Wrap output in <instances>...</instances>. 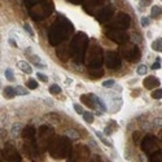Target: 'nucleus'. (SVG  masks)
Wrapping results in <instances>:
<instances>
[{"label":"nucleus","instance_id":"nucleus-11","mask_svg":"<svg viewBox=\"0 0 162 162\" xmlns=\"http://www.w3.org/2000/svg\"><path fill=\"white\" fill-rule=\"evenodd\" d=\"M130 23V17L129 14H121V17H118V19L115 21L114 26H117L118 29H127Z\"/></svg>","mask_w":162,"mask_h":162},{"label":"nucleus","instance_id":"nucleus-32","mask_svg":"<svg viewBox=\"0 0 162 162\" xmlns=\"http://www.w3.org/2000/svg\"><path fill=\"white\" fill-rule=\"evenodd\" d=\"M36 78H38L39 81L44 82V83H46V82H48V77H47L46 74H43V73H40V71H39V73H36Z\"/></svg>","mask_w":162,"mask_h":162},{"label":"nucleus","instance_id":"nucleus-1","mask_svg":"<svg viewBox=\"0 0 162 162\" xmlns=\"http://www.w3.org/2000/svg\"><path fill=\"white\" fill-rule=\"evenodd\" d=\"M70 152H71L70 143H69V139H66V137H57V139L52 140L50 145V154L53 158L61 160L65 158V157L67 158Z\"/></svg>","mask_w":162,"mask_h":162},{"label":"nucleus","instance_id":"nucleus-34","mask_svg":"<svg viewBox=\"0 0 162 162\" xmlns=\"http://www.w3.org/2000/svg\"><path fill=\"white\" fill-rule=\"evenodd\" d=\"M23 29H25V30L29 33V35L34 38V31H33V29H31V26L29 25V23H23Z\"/></svg>","mask_w":162,"mask_h":162},{"label":"nucleus","instance_id":"nucleus-3","mask_svg":"<svg viewBox=\"0 0 162 162\" xmlns=\"http://www.w3.org/2000/svg\"><path fill=\"white\" fill-rule=\"evenodd\" d=\"M141 149H143V152H145L146 154H152L154 153V152L158 150V141H157V139L154 136H145L143 141H141Z\"/></svg>","mask_w":162,"mask_h":162},{"label":"nucleus","instance_id":"nucleus-38","mask_svg":"<svg viewBox=\"0 0 162 162\" xmlns=\"http://www.w3.org/2000/svg\"><path fill=\"white\" fill-rule=\"evenodd\" d=\"M91 162H101V161H100L99 157H94V158L91 160Z\"/></svg>","mask_w":162,"mask_h":162},{"label":"nucleus","instance_id":"nucleus-15","mask_svg":"<svg viewBox=\"0 0 162 162\" xmlns=\"http://www.w3.org/2000/svg\"><path fill=\"white\" fill-rule=\"evenodd\" d=\"M22 131H23L22 123H19V122H17V123H13V126H12V135L14 137H17V136L21 135Z\"/></svg>","mask_w":162,"mask_h":162},{"label":"nucleus","instance_id":"nucleus-36","mask_svg":"<svg viewBox=\"0 0 162 162\" xmlns=\"http://www.w3.org/2000/svg\"><path fill=\"white\" fill-rule=\"evenodd\" d=\"M150 69H152V70H160V69H161V62L156 61V62L153 64V65L150 66Z\"/></svg>","mask_w":162,"mask_h":162},{"label":"nucleus","instance_id":"nucleus-37","mask_svg":"<svg viewBox=\"0 0 162 162\" xmlns=\"http://www.w3.org/2000/svg\"><path fill=\"white\" fill-rule=\"evenodd\" d=\"M104 134H105V135H112V134H113V130H112V129H109V127L106 126L105 129H104Z\"/></svg>","mask_w":162,"mask_h":162},{"label":"nucleus","instance_id":"nucleus-19","mask_svg":"<svg viewBox=\"0 0 162 162\" xmlns=\"http://www.w3.org/2000/svg\"><path fill=\"white\" fill-rule=\"evenodd\" d=\"M149 161L150 162H162V150H157L154 153H152L149 156Z\"/></svg>","mask_w":162,"mask_h":162},{"label":"nucleus","instance_id":"nucleus-25","mask_svg":"<svg viewBox=\"0 0 162 162\" xmlns=\"http://www.w3.org/2000/svg\"><path fill=\"white\" fill-rule=\"evenodd\" d=\"M39 84H38V82L35 79H29L27 83H26V87L29 88V90H36Z\"/></svg>","mask_w":162,"mask_h":162},{"label":"nucleus","instance_id":"nucleus-41","mask_svg":"<svg viewBox=\"0 0 162 162\" xmlns=\"http://www.w3.org/2000/svg\"><path fill=\"white\" fill-rule=\"evenodd\" d=\"M161 2H162V0H161Z\"/></svg>","mask_w":162,"mask_h":162},{"label":"nucleus","instance_id":"nucleus-29","mask_svg":"<svg viewBox=\"0 0 162 162\" xmlns=\"http://www.w3.org/2000/svg\"><path fill=\"white\" fill-rule=\"evenodd\" d=\"M90 73H91V75H94V77H101L102 74H104V71H102L100 67H97L96 70H94V69H90Z\"/></svg>","mask_w":162,"mask_h":162},{"label":"nucleus","instance_id":"nucleus-30","mask_svg":"<svg viewBox=\"0 0 162 162\" xmlns=\"http://www.w3.org/2000/svg\"><path fill=\"white\" fill-rule=\"evenodd\" d=\"M73 108H74V110L78 113V114H81V115H83L84 114V112H83V108H82V105L81 104H73Z\"/></svg>","mask_w":162,"mask_h":162},{"label":"nucleus","instance_id":"nucleus-5","mask_svg":"<svg viewBox=\"0 0 162 162\" xmlns=\"http://www.w3.org/2000/svg\"><path fill=\"white\" fill-rule=\"evenodd\" d=\"M105 64L106 66L112 69V70H117V69L121 67V58L119 55L115 52H108L106 57H105Z\"/></svg>","mask_w":162,"mask_h":162},{"label":"nucleus","instance_id":"nucleus-8","mask_svg":"<svg viewBox=\"0 0 162 162\" xmlns=\"http://www.w3.org/2000/svg\"><path fill=\"white\" fill-rule=\"evenodd\" d=\"M143 84L145 88H148V90H156V88L160 87V79L157 77L149 75L143 81Z\"/></svg>","mask_w":162,"mask_h":162},{"label":"nucleus","instance_id":"nucleus-7","mask_svg":"<svg viewBox=\"0 0 162 162\" xmlns=\"http://www.w3.org/2000/svg\"><path fill=\"white\" fill-rule=\"evenodd\" d=\"M122 56H123L125 58H127V60H130V61H134L135 58L139 60L140 52H139V50H137V47H135V46L123 47L122 48Z\"/></svg>","mask_w":162,"mask_h":162},{"label":"nucleus","instance_id":"nucleus-27","mask_svg":"<svg viewBox=\"0 0 162 162\" xmlns=\"http://www.w3.org/2000/svg\"><path fill=\"white\" fill-rule=\"evenodd\" d=\"M114 86H115V81L114 79H108V81L102 82V87H105V88H112Z\"/></svg>","mask_w":162,"mask_h":162},{"label":"nucleus","instance_id":"nucleus-16","mask_svg":"<svg viewBox=\"0 0 162 162\" xmlns=\"http://www.w3.org/2000/svg\"><path fill=\"white\" fill-rule=\"evenodd\" d=\"M95 135H96L97 137H99V140H100V141H101V143L104 144V145L109 146V148H112V146H113V143H112V141H110L109 139H106V137H105L104 135H102L101 132H99V131H95Z\"/></svg>","mask_w":162,"mask_h":162},{"label":"nucleus","instance_id":"nucleus-26","mask_svg":"<svg viewBox=\"0 0 162 162\" xmlns=\"http://www.w3.org/2000/svg\"><path fill=\"white\" fill-rule=\"evenodd\" d=\"M136 73H137V75H145L148 73V67L145 65H139L136 69Z\"/></svg>","mask_w":162,"mask_h":162},{"label":"nucleus","instance_id":"nucleus-13","mask_svg":"<svg viewBox=\"0 0 162 162\" xmlns=\"http://www.w3.org/2000/svg\"><path fill=\"white\" fill-rule=\"evenodd\" d=\"M3 95H4V97H7V99H13L14 96H17V90H16V87H11V86L4 87Z\"/></svg>","mask_w":162,"mask_h":162},{"label":"nucleus","instance_id":"nucleus-21","mask_svg":"<svg viewBox=\"0 0 162 162\" xmlns=\"http://www.w3.org/2000/svg\"><path fill=\"white\" fill-rule=\"evenodd\" d=\"M4 75H5V79L9 81V82H13L14 81V73L12 69H5V71H4Z\"/></svg>","mask_w":162,"mask_h":162},{"label":"nucleus","instance_id":"nucleus-18","mask_svg":"<svg viewBox=\"0 0 162 162\" xmlns=\"http://www.w3.org/2000/svg\"><path fill=\"white\" fill-rule=\"evenodd\" d=\"M162 16V8L158 7V5H154L152 7V12H150V17L152 18H160Z\"/></svg>","mask_w":162,"mask_h":162},{"label":"nucleus","instance_id":"nucleus-28","mask_svg":"<svg viewBox=\"0 0 162 162\" xmlns=\"http://www.w3.org/2000/svg\"><path fill=\"white\" fill-rule=\"evenodd\" d=\"M66 135L70 137V139H79V134H78L75 130H69V131H66Z\"/></svg>","mask_w":162,"mask_h":162},{"label":"nucleus","instance_id":"nucleus-6","mask_svg":"<svg viewBox=\"0 0 162 162\" xmlns=\"http://www.w3.org/2000/svg\"><path fill=\"white\" fill-rule=\"evenodd\" d=\"M3 156L8 162H21V157H19V154L17 153L16 148L12 146V145H9V144L4 148Z\"/></svg>","mask_w":162,"mask_h":162},{"label":"nucleus","instance_id":"nucleus-20","mask_svg":"<svg viewBox=\"0 0 162 162\" xmlns=\"http://www.w3.org/2000/svg\"><path fill=\"white\" fill-rule=\"evenodd\" d=\"M61 87L58 86V84H56V83H53V84L50 87V94L51 95H58V94H61Z\"/></svg>","mask_w":162,"mask_h":162},{"label":"nucleus","instance_id":"nucleus-24","mask_svg":"<svg viewBox=\"0 0 162 162\" xmlns=\"http://www.w3.org/2000/svg\"><path fill=\"white\" fill-rule=\"evenodd\" d=\"M16 90H17V95H19V96H26V95H29V90H27V88H25L23 86H17Z\"/></svg>","mask_w":162,"mask_h":162},{"label":"nucleus","instance_id":"nucleus-23","mask_svg":"<svg viewBox=\"0 0 162 162\" xmlns=\"http://www.w3.org/2000/svg\"><path fill=\"white\" fill-rule=\"evenodd\" d=\"M150 96L153 97V99L158 100V99H162V88H156V90L152 91Z\"/></svg>","mask_w":162,"mask_h":162},{"label":"nucleus","instance_id":"nucleus-22","mask_svg":"<svg viewBox=\"0 0 162 162\" xmlns=\"http://www.w3.org/2000/svg\"><path fill=\"white\" fill-rule=\"evenodd\" d=\"M82 117H83V119H84L87 123H92V122H94V119H95L94 114H92V113H90V112H84V114H83Z\"/></svg>","mask_w":162,"mask_h":162},{"label":"nucleus","instance_id":"nucleus-40","mask_svg":"<svg viewBox=\"0 0 162 162\" xmlns=\"http://www.w3.org/2000/svg\"><path fill=\"white\" fill-rule=\"evenodd\" d=\"M160 139L162 140V132H161V134H160Z\"/></svg>","mask_w":162,"mask_h":162},{"label":"nucleus","instance_id":"nucleus-12","mask_svg":"<svg viewBox=\"0 0 162 162\" xmlns=\"http://www.w3.org/2000/svg\"><path fill=\"white\" fill-rule=\"evenodd\" d=\"M17 66H18L19 70H21L22 73H25V74H33V67H31V65L27 61H25V60L18 61Z\"/></svg>","mask_w":162,"mask_h":162},{"label":"nucleus","instance_id":"nucleus-31","mask_svg":"<svg viewBox=\"0 0 162 162\" xmlns=\"http://www.w3.org/2000/svg\"><path fill=\"white\" fill-rule=\"evenodd\" d=\"M140 23H141V26H143V27H148V26H149V23H150V19H149L148 17H146V16H144V17H141Z\"/></svg>","mask_w":162,"mask_h":162},{"label":"nucleus","instance_id":"nucleus-2","mask_svg":"<svg viewBox=\"0 0 162 162\" xmlns=\"http://www.w3.org/2000/svg\"><path fill=\"white\" fill-rule=\"evenodd\" d=\"M91 156L90 149L86 145H77L74 149H71L70 154L67 157V162H86Z\"/></svg>","mask_w":162,"mask_h":162},{"label":"nucleus","instance_id":"nucleus-17","mask_svg":"<svg viewBox=\"0 0 162 162\" xmlns=\"http://www.w3.org/2000/svg\"><path fill=\"white\" fill-rule=\"evenodd\" d=\"M152 50L154 52H162V38H158L152 42Z\"/></svg>","mask_w":162,"mask_h":162},{"label":"nucleus","instance_id":"nucleus-10","mask_svg":"<svg viewBox=\"0 0 162 162\" xmlns=\"http://www.w3.org/2000/svg\"><path fill=\"white\" fill-rule=\"evenodd\" d=\"M22 137L27 141H35V129L33 126H26L22 131Z\"/></svg>","mask_w":162,"mask_h":162},{"label":"nucleus","instance_id":"nucleus-39","mask_svg":"<svg viewBox=\"0 0 162 162\" xmlns=\"http://www.w3.org/2000/svg\"><path fill=\"white\" fill-rule=\"evenodd\" d=\"M66 83H67V84H70V83H71V79H70V78H67V81H66Z\"/></svg>","mask_w":162,"mask_h":162},{"label":"nucleus","instance_id":"nucleus-9","mask_svg":"<svg viewBox=\"0 0 162 162\" xmlns=\"http://www.w3.org/2000/svg\"><path fill=\"white\" fill-rule=\"evenodd\" d=\"M81 101L83 104H86L88 108H92V109H95L97 106L96 105V101H95V95L94 94H86V95H82L81 96Z\"/></svg>","mask_w":162,"mask_h":162},{"label":"nucleus","instance_id":"nucleus-33","mask_svg":"<svg viewBox=\"0 0 162 162\" xmlns=\"http://www.w3.org/2000/svg\"><path fill=\"white\" fill-rule=\"evenodd\" d=\"M153 125L158 129H162V117H157V118L153 119Z\"/></svg>","mask_w":162,"mask_h":162},{"label":"nucleus","instance_id":"nucleus-14","mask_svg":"<svg viewBox=\"0 0 162 162\" xmlns=\"http://www.w3.org/2000/svg\"><path fill=\"white\" fill-rule=\"evenodd\" d=\"M31 61L34 64V66H36V67H40V69H46L47 67V64L44 62L38 55H31Z\"/></svg>","mask_w":162,"mask_h":162},{"label":"nucleus","instance_id":"nucleus-4","mask_svg":"<svg viewBox=\"0 0 162 162\" xmlns=\"http://www.w3.org/2000/svg\"><path fill=\"white\" fill-rule=\"evenodd\" d=\"M106 36L110 39V40L118 43V44H122V43H126L127 40H129V35L122 31V30H109L106 31Z\"/></svg>","mask_w":162,"mask_h":162},{"label":"nucleus","instance_id":"nucleus-35","mask_svg":"<svg viewBox=\"0 0 162 162\" xmlns=\"http://www.w3.org/2000/svg\"><path fill=\"white\" fill-rule=\"evenodd\" d=\"M8 43H9V46H12V47H14V48L18 47V43L16 42V39H13V38H9V39H8Z\"/></svg>","mask_w":162,"mask_h":162}]
</instances>
